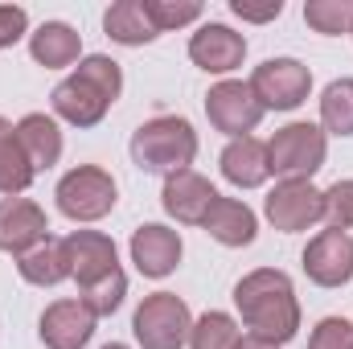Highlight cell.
Here are the masks:
<instances>
[{
	"mask_svg": "<svg viewBox=\"0 0 353 349\" xmlns=\"http://www.w3.org/2000/svg\"><path fill=\"white\" fill-rule=\"evenodd\" d=\"M234 308L243 325L251 329V337H259L267 346H288L300 333V300H296L288 271L279 267L247 271L234 283Z\"/></svg>",
	"mask_w": 353,
	"mask_h": 349,
	"instance_id": "6da1fadb",
	"label": "cell"
},
{
	"mask_svg": "<svg viewBox=\"0 0 353 349\" xmlns=\"http://www.w3.org/2000/svg\"><path fill=\"white\" fill-rule=\"evenodd\" d=\"M197 157V132L185 115H157L136 128L132 136V161L144 173H185Z\"/></svg>",
	"mask_w": 353,
	"mask_h": 349,
	"instance_id": "7a4b0ae2",
	"label": "cell"
},
{
	"mask_svg": "<svg viewBox=\"0 0 353 349\" xmlns=\"http://www.w3.org/2000/svg\"><path fill=\"white\" fill-rule=\"evenodd\" d=\"M325 157H329V140H325V128L316 123H288L267 140V165L283 181L288 177L312 181L316 169H325Z\"/></svg>",
	"mask_w": 353,
	"mask_h": 349,
	"instance_id": "3957f363",
	"label": "cell"
},
{
	"mask_svg": "<svg viewBox=\"0 0 353 349\" xmlns=\"http://www.w3.org/2000/svg\"><path fill=\"white\" fill-rule=\"evenodd\" d=\"M189 329H193V317H189V304L176 292H152V296H144V304L132 317V333H136V341L144 349L189 346Z\"/></svg>",
	"mask_w": 353,
	"mask_h": 349,
	"instance_id": "277c9868",
	"label": "cell"
},
{
	"mask_svg": "<svg viewBox=\"0 0 353 349\" xmlns=\"http://www.w3.org/2000/svg\"><path fill=\"white\" fill-rule=\"evenodd\" d=\"M58 210L70 218V222H99L115 210L119 201V189H115V177L99 165H79L58 181Z\"/></svg>",
	"mask_w": 353,
	"mask_h": 349,
	"instance_id": "5b68a950",
	"label": "cell"
},
{
	"mask_svg": "<svg viewBox=\"0 0 353 349\" xmlns=\"http://www.w3.org/2000/svg\"><path fill=\"white\" fill-rule=\"evenodd\" d=\"M247 87L263 111H296L312 90V70L296 58H267L263 66H255Z\"/></svg>",
	"mask_w": 353,
	"mask_h": 349,
	"instance_id": "8992f818",
	"label": "cell"
},
{
	"mask_svg": "<svg viewBox=\"0 0 353 349\" xmlns=\"http://www.w3.org/2000/svg\"><path fill=\"white\" fill-rule=\"evenodd\" d=\"M267 222L283 235H296V230H308L325 218V189H316L312 181L304 177H288L279 181L263 201Z\"/></svg>",
	"mask_w": 353,
	"mask_h": 349,
	"instance_id": "52a82bcc",
	"label": "cell"
},
{
	"mask_svg": "<svg viewBox=\"0 0 353 349\" xmlns=\"http://www.w3.org/2000/svg\"><path fill=\"white\" fill-rule=\"evenodd\" d=\"M205 115H210V123L218 132H226L230 140H239V136H247V132L259 128L263 107H259V99L251 94L247 83L226 79V83L210 87V94H205Z\"/></svg>",
	"mask_w": 353,
	"mask_h": 349,
	"instance_id": "ba28073f",
	"label": "cell"
},
{
	"mask_svg": "<svg viewBox=\"0 0 353 349\" xmlns=\"http://www.w3.org/2000/svg\"><path fill=\"white\" fill-rule=\"evenodd\" d=\"M304 275L316 288H341L353 279V235L345 230H321L304 247Z\"/></svg>",
	"mask_w": 353,
	"mask_h": 349,
	"instance_id": "9c48e42d",
	"label": "cell"
},
{
	"mask_svg": "<svg viewBox=\"0 0 353 349\" xmlns=\"http://www.w3.org/2000/svg\"><path fill=\"white\" fill-rule=\"evenodd\" d=\"M189 58L193 66H201L205 74H230L243 66L247 58V37L234 33L222 21H205L193 37H189Z\"/></svg>",
	"mask_w": 353,
	"mask_h": 349,
	"instance_id": "30bf717a",
	"label": "cell"
},
{
	"mask_svg": "<svg viewBox=\"0 0 353 349\" xmlns=\"http://www.w3.org/2000/svg\"><path fill=\"white\" fill-rule=\"evenodd\" d=\"M46 239H50V218L37 201H29V197H4L0 201V251L21 259L25 251H33Z\"/></svg>",
	"mask_w": 353,
	"mask_h": 349,
	"instance_id": "8fae6325",
	"label": "cell"
},
{
	"mask_svg": "<svg viewBox=\"0 0 353 349\" xmlns=\"http://www.w3.org/2000/svg\"><path fill=\"white\" fill-rule=\"evenodd\" d=\"M94 312H90L83 300H54L41 321H37V333L50 349H83L94 337Z\"/></svg>",
	"mask_w": 353,
	"mask_h": 349,
	"instance_id": "7c38bea8",
	"label": "cell"
},
{
	"mask_svg": "<svg viewBox=\"0 0 353 349\" xmlns=\"http://www.w3.org/2000/svg\"><path fill=\"white\" fill-rule=\"evenodd\" d=\"M218 197H222V193H218L201 173H193V169L165 177V193H161L165 210L173 214L176 222H185V226H201Z\"/></svg>",
	"mask_w": 353,
	"mask_h": 349,
	"instance_id": "4fadbf2b",
	"label": "cell"
},
{
	"mask_svg": "<svg viewBox=\"0 0 353 349\" xmlns=\"http://www.w3.org/2000/svg\"><path fill=\"white\" fill-rule=\"evenodd\" d=\"M62 243H66V255H70V275L79 279V288H90V283H99L103 275L119 271L115 243H111L103 230H74V235H66Z\"/></svg>",
	"mask_w": 353,
	"mask_h": 349,
	"instance_id": "5bb4252c",
	"label": "cell"
},
{
	"mask_svg": "<svg viewBox=\"0 0 353 349\" xmlns=\"http://www.w3.org/2000/svg\"><path fill=\"white\" fill-rule=\"evenodd\" d=\"M132 263L140 275L148 279H165L173 275L176 263H181V235L161 226V222H148L132 235Z\"/></svg>",
	"mask_w": 353,
	"mask_h": 349,
	"instance_id": "9a60e30c",
	"label": "cell"
},
{
	"mask_svg": "<svg viewBox=\"0 0 353 349\" xmlns=\"http://www.w3.org/2000/svg\"><path fill=\"white\" fill-rule=\"evenodd\" d=\"M50 103H54V111H58L66 123H74V128H94V123L111 111V99L99 87H90L87 79H79V74H70L66 83H58L54 94H50Z\"/></svg>",
	"mask_w": 353,
	"mask_h": 349,
	"instance_id": "2e32d148",
	"label": "cell"
},
{
	"mask_svg": "<svg viewBox=\"0 0 353 349\" xmlns=\"http://www.w3.org/2000/svg\"><path fill=\"white\" fill-rule=\"evenodd\" d=\"M201 226H205L210 239H218L222 247H251L255 235H259L255 210H251L247 201H234V197H218Z\"/></svg>",
	"mask_w": 353,
	"mask_h": 349,
	"instance_id": "e0dca14e",
	"label": "cell"
},
{
	"mask_svg": "<svg viewBox=\"0 0 353 349\" xmlns=\"http://www.w3.org/2000/svg\"><path fill=\"white\" fill-rule=\"evenodd\" d=\"M222 177L239 189H255L271 177V165H267V144L255 140V136H239L222 148Z\"/></svg>",
	"mask_w": 353,
	"mask_h": 349,
	"instance_id": "ac0fdd59",
	"label": "cell"
},
{
	"mask_svg": "<svg viewBox=\"0 0 353 349\" xmlns=\"http://www.w3.org/2000/svg\"><path fill=\"white\" fill-rule=\"evenodd\" d=\"M29 54L37 66L46 70H62V66H74L79 54H83V37L66 25V21H46L33 37H29Z\"/></svg>",
	"mask_w": 353,
	"mask_h": 349,
	"instance_id": "d6986e66",
	"label": "cell"
},
{
	"mask_svg": "<svg viewBox=\"0 0 353 349\" xmlns=\"http://www.w3.org/2000/svg\"><path fill=\"white\" fill-rule=\"evenodd\" d=\"M17 140H21V148H25L33 173L54 169L58 157H62V132H58V123H54L50 115H41V111H29V115L17 123Z\"/></svg>",
	"mask_w": 353,
	"mask_h": 349,
	"instance_id": "ffe728a7",
	"label": "cell"
},
{
	"mask_svg": "<svg viewBox=\"0 0 353 349\" xmlns=\"http://www.w3.org/2000/svg\"><path fill=\"white\" fill-rule=\"evenodd\" d=\"M17 271H21V279L33 283V288H54V283L70 279V255H66V243L50 235L46 243H37L33 251H25V255L17 259Z\"/></svg>",
	"mask_w": 353,
	"mask_h": 349,
	"instance_id": "44dd1931",
	"label": "cell"
},
{
	"mask_svg": "<svg viewBox=\"0 0 353 349\" xmlns=\"http://www.w3.org/2000/svg\"><path fill=\"white\" fill-rule=\"evenodd\" d=\"M103 29H107V37L119 41V46H148V41L161 37V29L152 25L144 0H119V4H111V8L103 12Z\"/></svg>",
	"mask_w": 353,
	"mask_h": 349,
	"instance_id": "7402d4cb",
	"label": "cell"
},
{
	"mask_svg": "<svg viewBox=\"0 0 353 349\" xmlns=\"http://www.w3.org/2000/svg\"><path fill=\"white\" fill-rule=\"evenodd\" d=\"M33 185V165L17 140V128L8 119H0V193L4 197H21Z\"/></svg>",
	"mask_w": 353,
	"mask_h": 349,
	"instance_id": "603a6c76",
	"label": "cell"
},
{
	"mask_svg": "<svg viewBox=\"0 0 353 349\" xmlns=\"http://www.w3.org/2000/svg\"><path fill=\"white\" fill-rule=\"evenodd\" d=\"M243 329L230 312H205L189 329V349H239Z\"/></svg>",
	"mask_w": 353,
	"mask_h": 349,
	"instance_id": "cb8c5ba5",
	"label": "cell"
},
{
	"mask_svg": "<svg viewBox=\"0 0 353 349\" xmlns=\"http://www.w3.org/2000/svg\"><path fill=\"white\" fill-rule=\"evenodd\" d=\"M321 123L333 136H353V79H333L321 94Z\"/></svg>",
	"mask_w": 353,
	"mask_h": 349,
	"instance_id": "d4e9b609",
	"label": "cell"
},
{
	"mask_svg": "<svg viewBox=\"0 0 353 349\" xmlns=\"http://www.w3.org/2000/svg\"><path fill=\"white\" fill-rule=\"evenodd\" d=\"M304 21L316 33H325V37L350 33L353 29V0H308L304 4Z\"/></svg>",
	"mask_w": 353,
	"mask_h": 349,
	"instance_id": "484cf974",
	"label": "cell"
},
{
	"mask_svg": "<svg viewBox=\"0 0 353 349\" xmlns=\"http://www.w3.org/2000/svg\"><path fill=\"white\" fill-rule=\"evenodd\" d=\"M123 296H128V275L123 271H111V275H103L99 283H90V288H83V304H87L94 317H111L119 304H123Z\"/></svg>",
	"mask_w": 353,
	"mask_h": 349,
	"instance_id": "4316f807",
	"label": "cell"
},
{
	"mask_svg": "<svg viewBox=\"0 0 353 349\" xmlns=\"http://www.w3.org/2000/svg\"><path fill=\"white\" fill-rule=\"evenodd\" d=\"M79 79H87L90 87H99L111 103L119 99V90H123V70H119V62L115 58H107V54H87L83 62H79V70H74Z\"/></svg>",
	"mask_w": 353,
	"mask_h": 349,
	"instance_id": "83f0119b",
	"label": "cell"
},
{
	"mask_svg": "<svg viewBox=\"0 0 353 349\" xmlns=\"http://www.w3.org/2000/svg\"><path fill=\"white\" fill-rule=\"evenodd\" d=\"M144 8H148L152 25H157L161 33L181 29V25H193V21L201 17V4H197V0H144Z\"/></svg>",
	"mask_w": 353,
	"mask_h": 349,
	"instance_id": "f1b7e54d",
	"label": "cell"
},
{
	"mask_svg": "<svg viewBox=\"0 0 353 349\" xmlns=\"http://www.w3.org/2000/svg\"><path fill=\"white\" fill-rule=\"evenodd\" d=\"M325 218L333 230H345V235L353 230V177L333 181L325 189Z\"/></svg>",
	"mask_w": 353,
	"mask_h": 349,
	"instance_id": "f546056e",
	"label": "cell"
},
{
	"mask_svg": "<svg viewBox=\"0 0 353 349\" xmlns=\"http://www.w3.org/2000/svg\"><path fill=\"white\" fill-rule=\"evenodd\" d=\"M308 349H353V325L345 317H325V321L312 329Z\"/></svg>",
	"mask_w": 353,
	"mask_h": 349,
	"instance_id": "4dcf8cb0",
	"label": "cell"
},
{
	"mask_svg": "<svg viewBox=\"0 0 353 349\" xmlns=\"http://www.w3.org/2000/svg\"><path fill=\"white\" fill-rule=\"evenodd\" d=\"M29 29V12L21 4H0V50L17 46Z\"/></svg>",
	"mask_w": 353,
	"mask_h": 349,
	"instance_id": "1f68e13d",
	"label": "cell"
},
{
	"mask_svg": "<svg viewBox=\"0 0 353 349\" xmlns=\"http://www.w3.org/2000/svg\"><path fill=\"white\" fill-rule=\"evenodd\" d=\"M230 8H234V17H243V21H275V17L283 12V0H267V4H247V0H234Z\"/></svg>",
	"mask_w": 353,
	"mask_h": 349,
	"instance_id": "d6a6232c",
	"label": "cell"
},
{
	"mask_svg": "<svg viewBox=\"0 0 353 349\" xmlns=\"http://www.w3.org/2000/svg\"><path fill=\"white\" fill-rule=\"evenodd\" d=\"M239 349H279V346H267V341H259V337H243Z\"/></svg>",
	"mask_w": 353,
	"mask_h": 349,
	"instance_id": "836d02e7",
	"label": "cell"
},
{
	"mask_svg": "<svg viewBox=\"0 0 353 349\" xmlns=\"http://www.w3.org/2000/svg\"><path fill=\"white\" fill-rule=\"evenodd\" d=\"M103 349H128V346H119V341H111V346H103Z\"/></svg>",
	"mask_w": 353,
	"mask_h": 349,
	"instance_id": "e575fe53",
	"label": "cell"
},
{
	"mask_svg": "<svg viewBox=\"0 0 353 349\" xmlns=\"http://www.w3.org/2000/svg\"><path fill=\"white\" fill-rule=\"evenodd\" d=\"M350 33H353V29H350Z\"/></svg>",
	"mask_w": 353,
	"mask_h": 349,
	"instance_id": "d590c367",
	"label": "cell"
}]
</instances>
